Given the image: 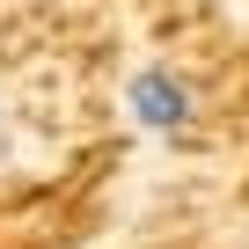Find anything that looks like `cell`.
Here are the masks:
<instances>
[{"label": "cell", "instance_id": "1", "mask_svg": "<svg viewBox=\"0 0 249 249\" xmlns=\"http://www.w3.org/2000/svg\"><path fill=\"white\" fill-rule=\"evenodd\" d=\"M124 103H132V124H140V132H183V117H191V88L169 66H140L132 88H124Z\"/></svg>", "mask_w": 249, "mask_h": 249}]
</instances>
